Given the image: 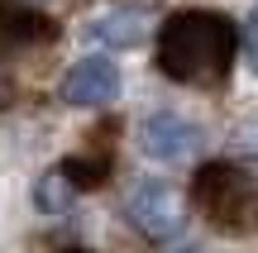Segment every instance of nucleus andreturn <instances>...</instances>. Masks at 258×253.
Here are the masks:
<instances>
[{"label":"nucleus","instance_id":"f257e3e1","mask_svg":"<svg viewBox=\"0 0 258 253\" xmlns=\"http://www.w3.org/2000/svg\"><path fill=\"white\" fill-rule=\"evenodd\" d=\"M239 29L220 10H177L158 29V67L182 86H215L230 76Z\"/></svg>","mask_w":258,"mask_h":253},{"label":"nucleus","instance_id":"f03ea898","mask_svg":"<svg viewBox=\"0 0 258 253\" xmlns=\"http://www.w3.org/2000/svg\"><path fill=\"white\" fill-rule=\"evenodd\" d=\"M196 206L211 225L220 229H239L253 220V201H258V187L253 177L239 167V162H206L196 172Z\"/></svg>","mask_w":258,"mask_h":253},{"label":"nucleus","instance_id":"7ed1b4c3","mask_svg":"<svg viewBox=\"0 0 258 253\" xmlns=\"http://www.w3.org/2000/svg\"><path fill=\"white\" fill-rule=\"evenodd\" d=\"M124 215H129V225H134L144 239H158V244L177 239V234H182V225H186L182 196H177L167 182H158V177H144V182H134V187H129Z\"/></svg>","mask_w":258,"mask_h":253},{"label":"nucleus","instance_id":"20e7f679","mask_svg":"<svg viewBox=\"0 0 258 253\" xmlns=\"http://www.w3.org/2000/svg\"><path fill=\"white\" fill-rule=\"evenodd\" d=\"M139 148L153 162H191L196 153L206 148V139L182 115H153V120L144 124V134H139Z\"/></svg>","mask_w":258,"mask_h":253},{"label":"nucleus","instance_id":"39448f33","mask_svg":"<svg viewBox=\"0 0 258 253\" xmlns=\"http://www.w3.org/2000/svg\"><path fill=\"white\" fill-rule=\"evenodd\" d=\"M115 96H120V67L110 57H82L62 76V101L77 105V110H101Z\"/></svg>","mask_w":258,"mask_h":253},{"label":"nucleus","instance_id":"423d86ee","mask_svg":"<svg viewBox=\"0 0 258 253\" xmlns=\"http://www.w3.org/2000/svg\"><path fill=\"white\" fill-rule=\"evenodd\" d=\"M86 34L96 38V43H105V48H139L148 38V10H110V15H101Z\"/></svg>","mask_w":258,"mask_h":253},{"label":"nucleus","instance_id":"0eeeda50","mask_svg":"<svg viewBox=\"0 0 258 253\" xmlns=\"http://www.w3.org/2000/svg\"><path fill=\"white\" fill-rule=\"evenodd\" d=\"M72 196H77V187L62 177V172H43L38 187H34V206L43 210V215H62V210L72 206Z\"/></svg>","mask_w":258,"mask_h":253},{"label":"nucleus","instance_id":"6e6552de","mask_svg":"<svg viewBox=\"0 0 258 253\" xmlns=\"http://www.w3.org/2000/svg\"><path fill=\"white\" fill-rule=\"evenodd\" d=\"M57 172H62L77 191H86V187H101V182L110 177V158H62Z\"/></svg>","mask_w":258,"mask_h":253},{"label":"nucleus","instance_id":"1a4fd4ad","mask_svg":"<svg viewBox=\"0 0 258 253\" xmlns=\"http://www.w3.org/2000/svg\"><path fill=\"white\" fill-rule=\"evenodd\" d=\"M239 48H244V62L258 72V10L244 19V34H239Z\"/></svg>","mask_w":258,"mask_h":253},{"label":"nucleus","instance_id":"9d476101","mask_svg":"<svg viewBox=\"0 0 258 253\" xmlns=\"http://www.w3.org/2000/svg\"><path fill=\"white\" fill-rule=\"evenodd\" d=\"M57 253H91V248H82V244H67V248H57Z\"/></svg>","mask_w":258,"mask_h":253},{"label":"nucleus","instance_id":"9b49d317","mask_svg":"<svg viewBox=\"0 0 258 253\" xmlns=\"http://www.w3.org/2000/svg\"><path fill=\"white\" fill-rule=\"evenodd\" d=\"M177 253H196V248H177Z\"/></svg>","mask_w":258,"mask_h":253}]
</instances>
